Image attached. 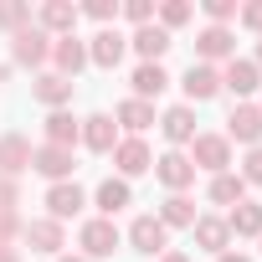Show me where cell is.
<instances>
[{
    "label": "cell",
    "mask_w": 262,
    "mask_h": 262,
    "mask_svg": "<svg viewBox=\"0 0 262 262\" xmlns=\"http://www.w3.org/2000/svg\"><path fill=\"white\" fill-rule=\"evenodd\" d=\"M77 242H82V257H88V262H98V257H113V252L123 247V236H118V226H113L108 216H93V221H82Z\"/></svg>",
    "instance_id": "7a4b0ae2"
},
{
    "label": "cell",
    "mask_w": 262,
    "mask_h": 262,
    "mask_svg": "<svg viewBox=\"0 0 262 262\" xmlns=\"http://www.w3.org/2000/svg\"><path fill=\"white\" fill-rule=\"evenodd\" d=\"M190 16H195V11L185 6V0H170V6H160V26H165V31H170V26H185Z\"/></svg>",
    "instance_id": "4dcf8cb0"
},
{
    "label": "cell",
    "mask_w": 262,
    "mask_h": 262,
    "mask_svg": "<svg viewBox=\"0 0 262 262\" xmlns=\"http://www.w3.org/2000/svg\"><path fill=\"white\" fill-rule=\"evenodd\" d=\"M123 16L134 21V26H155V6H149V0H128V6H123Z\"/></svg>",
    "instance_id": "d6a6232c"
},
{
    "label": "cell",
    "mask_w": 262,
    "mask_h": 262,
    "mask_svg": "<svg viewBox=\"0 0 262 262\" xmlns=\"http://www.w3.org/2000/svg\"><path fill=\"white\" fill-rule=\"evenodd\" d=\"M0 262H21V257H16V252H11V247H0Z\"/></svg>",
    "instance_id": "60d3db41"
},
{
    "label": "cell",
    "mask_w": 262,
    "mask_h": 262,
    "mask_svg": "<svg viewBox=\"0 0 262 262\" xmlns=\"http://www.w3.org/2000/svg\"><path fill=\"white\" fill-rule=\"evenodd\" d=\"M165 88H170V72H165L160 62H139V67H134V98L149 103V98H160Z\"/></svg>",
    "instance_id": "484cf974"
},
{
    "label": "cell",
    "mask_w": 262,
    "mask_h": 262,
    "mask_svg": "<svg viewBox=\"0 0 262 262\" xmlns=\"http://www.w3.org/2000/svg\"><path fill=\"white\" fill-rule=\"evenodd\" d=\"M206 16H211V26H226L236 16V0H206Z\"/></svg>",
    "instance_id": "836d02e7"
},
{
    "label": "cell",
    "mask_w": 262,
    "mask_h": 262,
    "mask_svg": "<svg viewBox=\"0 0 262 262\" xmlns=\"http://www.w3.org/2000/svg\"><path fill=\"white\" fill-rule=\"evenodd\" d=\"M257 72H262V47H257Z\"/></svg>",
    "instance_id": "7bdbcfd3"
},
{
    "label": "cell",
    "mask_w": 262,
    "mask_h": 262,
    "mask_svg": "<svg viewBox=\"0 0 262 262\" xmlns=\"http://www.w3.org/2000/svg\"><path fill=\"white\" fill-rule=\"evenodd\" d=\"M57 262H88V257H57Z\"/></svg>",
    "instance_id": "b9f144b4"
},
{
    "label": "cell",
    "mask_w": 262,
    "mask_h": 262,
    "mask_svg": "<svg viewBox=\"0 0 262 262\" xmlns=\"http://www.w3.org/2000/svg\"><path fill=\"white\" fill-rule=\"evenodd\" d=\"M180 88H185V103H211L221 93V72L206 67V62H190L185 77H180Z\"/></svg>",
    "instance_id": "ba28073f"
},
{
    "label": "cell",
    "mask_w": 262,
    "mask_h": 262,
    "mask_svg": "<svg viewBox=\"0 0 262 262\" xmlns=\"http://www.w3.org/2000/svg\"><path fill=\"white\" fill-rule=\"evenodd\" d=\"M257 108H262V103H257Z\"/></svg>",
    "instance_id": "ee69618b"
},
{
    "label": "cell",
    "mask_w": 262,
    "mask_h": 262,
    "mask_svg": "<svg viewBox=\"0 0 262 262\" xmlns=\"http://www.w3.org/2000/svg\"><path fill=\"white\" fill-rule=\"evenodd\" d=\"M236 175H242L247 185H262V144H257V149L242 160V170H236Z\"/></svg>",
    "instance_id": "1f68e13d"
},
{
    "label": "cell",
    "mask_w": 262,
    "mask_h": 262,
    "mask_svg": "<svg viewBox=\"0 0 262 262\" xmlns=\"http://www.w3.org/2000/svg\"><path fill=\"white\" fill-rule=\"evenodd\" d=\"M26 170H31V139L26 134H6V139H0V175L16 180Z\"/></svg>",
    "instance_id": "9a60e30c"
},
{
    "label": "cell",
    "mask_w": 262,
    "mask_h": 262,
    "mask_svg": "<svg viewBox=\"0 0 262 262\" xmlns=\"http://www.w3.org/2000/svg\"><path fill=\"white\" fill-rule=\"evenodd\" d=\"M93 201H98V211H103V216L113 221V216H118L123 206H134V190H128V180H118V175H108V180H103V185L93 190Z\"/></svg>",
    "instance_id": "7402d4cb"
},
{
    "label": "cell",
    "mask_w": 262,
    "mask_h": 262,
    "mask_svg": "<svg viewBox=\"0 0 262 262\" xmlns=\"http://www.w3.org/2000/svg\"><path fill=\"white\" fill-rule=\"evenodd\" d=\"M160 134H165L170 144H190V139H195V108H190V103L165 108V113H160Z\"/></svg>",
    "instance_id": "5bb4252c"
},
{
    "label": "cell",
    "mask_w": 262,
    "mask_h": 262,
    "mask_svg": "<svg viewBox=\"0 0 262 262\" xmlns=\"http://www.w3.org/2000/svg\"><path fill=\"white\" fill-rule=\"evenodd\" d=\"M31 170H36V175H47V180L57 185V180H67V175H72V149L41 144V149H31Z\"/></svg>",
    "instance_id": "d6986e66"
},
{
    "label": "cell",
    "mask_w": 262,
    "mask_h": 262,
    "mask_svg": "<svg viewBox=\"0 0 262 262\" xmlns=\"http://www.w3.org/2000/svg\"><path fill=\"white\" fill-rule=\"evenodd\" d=\"M160 262H190V257H185V252H165Z\"/></svg>",
    "instance_id": "ab89813d"
},
{
    "label": "cell",
    "mask_w": 262,
    "mask_h": 262,
    "mask_svg": "<svg viewBox=\"0 0 262 262\" xmlns=\"http://www.w3.org/2000/svg\"><path fill=\"white\" fill-rule=\"evenodd\" d=\"M21 206V190H16V180H6L0 175V211H16Z\"/></svg>",
    "instance_id": "8d00e7d4"
},
{
    "label": "cell",
    "mask_w": 262,
    "mask_h": 262,
    "mask_svg": "<svg viewBox=\"0 0 262 262\" xmlns=\"http://www.w3.org/2000/svg\"><path fill=\"white\" fill-rule=\"evenodd\" d=\"M113 118H118V123L128 128V139H139V134H144V128L155 123V103H144V98H123Z\"/></svg>",
    "instance_id": "cb8c5ba5"
},
{
    "label": "cell",
    "mask_w": 262,
    "mask_h": 262,
    "mask_svg": "<svg viewBox=\"0 0 262 262\" xmlns=\"http://www.w3.org/2000/svg\"><path fill=\"white\" fill-rule=\"evenodd\" d=\"M47 57H52V36H47L36 21L11 36V62H16V67H41Z\"/></svg>",
    "instance_id": "3957f363"
},
{
    "label": "cell",
    "mask_w": 262,
    "mask_h": 262,
    "mask_svg": "<svg viewBox=\"0 0 262 262\" xmlns=\"http://www.w3.org/2000/svg\"><path fill=\"white\" fill-rule=\"evenodd\" d=\"M206 195H211L216 206H242V201H247V180L231 175V170H226V175H211V190H206Z\"/></svg>",
    "instance_id": "83f0119b"
},
{
    "label": "cell",
    "mask_w": 262,
    "mask_h": 262,
    "mask_svg": "<svg viewBox=\"0 0 262 262\" xmlns=\"http://www.w3.org/2000/svg\"><path fill=\"white\" fill-rule=\"evenodd\" d=\"M226 226L231 236H262V201H242L226 211Z\"/></svg>",
    "instance_id": "4316f807"
},
{
    "label": "cell",
    "mask_w": 262,
    "mask_h": 262,
    "mask_svg": "<svg viewBox=\"0 0 262 262\" xmlns=\"http://www.w3.org/2000/svg\"><path fill=\"white\" fill-rule=\"evenodd\" d=\"M195 52H201V62H206V67H211V62H221V57L231 62V57H236V36H231L226 26H206V31L195 36Z\"/></svg>",
    "instance_id": "2e32d148"
},
{
    "label": "cell",
    "mask_w": 262,
    "mask_h": 262,
    "mask_svg": "<svg viewBox=\"0 0 262 262\" xmlns=\"http://www.w3.org/2000/svg\"><path fill=\"white\" fill-rule=\"evenodd\" d=\"M113 165H118V180H134V175L155 170V155H149L144 139H118L113 144Z\"/></svg>",
    "instance_id": "52a82bcc"
},
{
    "label": "cell",
    "mask_w": 262,
    "mask_h": 262,
    "mask_svg": "<svg viewBox=\"0 0 262 262\" xmlns=\"http://www.w3.org/2000/svg\"><path fill=\"white\" fill-rule=\"evenodd\" d=\"M128 47H134L144 62H160V57H165L175 41H170V31H165V26H139L134 36H128Z\"/></svg>",
    "instance_id": "603a6c76"
},
{
    "label": "cell",
    "mask_w": 262,
    "mask_h": 262,
    "mask_svg": "<svg viewBox=\"0 0 262 262\" xmlns=\"http://www.w3.org/2000/svg\"><path fill=\"white\" fill-rule=\"evenodd\" d=\"M82 206H88V195H82L77 180H57V185L47 190V216H52V221H72Z\"/></svg>",
    "instance_id": "30bf717a"
},
{
    "label": "cell",
    "mask_w": 262,
    "mask_h": 262,
    "mask_svg": "<svg viewBox=\"0 0 262 262\" xmlns=\"http://www.w3.org/2000/svg\"><path fill=\"white\" fill-rule=\"evenodd\" d=\"M190 231H195V247H201V252H216V257L231 252V226H226V216H195Z\"/></svg>",
    "instance_id": "4fadbf2b"
},
{
    "label": "cell",
    "mask_w": 262,
    "mask_h": 262,
    "mask_svg": "<svg viewBox=\"0 0 262 262\" xmlns=\"http://www.w3.org/2000/svg\"><path fill=\"white\" fill-rule=\"evenodd\" d=\"M0 26H6L11 36L26 31L31 26V6H26V0H0Z\"/></svg>",
    "instance_id": "f546056e"
},
{
    "label": "cell",
    "mask_w": 262,
    "mask_h": 262,
    "mask_svg": "<svg viewBox=\"0 0 262 262\" xmlns=\"http://www.w3.org/2000/svg\"><path fill=\"white\" fill-rule=\"evenodd\" d=\"M128 247L144 252V257H165L170 252V231L160 226V216H134V226H128Z\"/></svg>",
    "instance_id": "5b68a950"
},
{
    "label": "cell",
    "mask_w": 262,
    "mask_h": 262,
    "mask_svg": "<svg viewBox=\"0 0 262 262\" xmlns=\"http://www.w3.org/2000/svg\"><path fill=\"white\" fill-rule=\"evenodd\" d=\"M236 21H242L247 31H262V0H257V6H242V11H236Z\"/></svg>",
    "instance_id": "74e56055"
},
{
    "label": "cell",
    "mask_w": 262,
    "mask_h": 262,
    "mask_svg": "<svg viewBox=\"0 0 262 262\" xmlns=\"http://www.w3.org/2000/svg\"><path fill=\"white\" fill-rule=\"evenodd\" d=\"M52 62H57L62 77H77V72L88 67V41H77V31H72V36H57V41H52Z\"/></svg>",
    "instance_id": "e0dca14e"
},
{
    "label": "cell",
    "mask_w": 262,
    "mask_h": 262,
    "mask_svg": "<svg viewBox=\"0 0 262 262\" xmlns=\"http://www.w3.org/2000/svg\"><path fill=\"white\" fill-rule=\"evenodd\" d=\"M16 231H26V221H21L16 211H0V247H6V242H11Z\"/></svg>",
    "instance_id": "e575fe53"
},
{
    "label": "cell",
    "mask_w": 262,
    "mask_h": 262,
    "mask_svg": "<svg viewBox=\"0 0 262 262\" xmlns=\"http://www.w3.org/2000/svg\"><path fill=\"white\" fill-rule=\"evenodd\" d=\"M123 52H128V36H123V31H113V26H103V31L88 41V62H93V67H118V62H123Z\"/></svg>",
    "instance_id": "8fae6325"
},
{
    "label": "cell",
    "mask_w": 262,
    "mask_h": 262,
    "mask_svg": "<svg viewBox=\"0 0 262 262\" xmlns=\"http://www.w3.org/2000/svg\"><path fill=\"white\" fill-rule=\"evenodd\" d=\"M72 88H77L72 77H62V72H41V77L31 82V98H36V103H47V108L57 113L62 103H72Z\"/></svg>",
    "instance_id": "ac0fdd59"
},
{
    "label": "cell",
    "mask_w": 262,
    "mask_h": 262,
    "mask_svg": "<svg viewBox=\"0 0 262 262\" xmlns=\"http://www.w3.org/2000/svg\"><path fill=\"white\" fill-rule=\"evenodd\" d=\"M82 11H88L93 21H103V26H108V21L118 16V6H113V0H88V6H82Z\"/></svg>",
    "instance_id": "d590c367"
},
{
    "label": "cell",
    "mask_w": 262,
    "mask_h": 262,
    "mask_svg": "<svg viewBox=\"0 0 262 262\" xmlns=\"http://www.w3.org/2000/svg\"><path fill=\"white\" fill-rule=\"evenodd\" d=\"M216 262H252V257H247V252H221Z\"/></svg>",
    "instance_id": "f35d334b"
},
{
    "label": "cell",
    "mask_w": 262,
    "mask_h": 262,
    "mask_svg": "<svg viewBox=\"0 0 262 262\" xmlns=\"http://www.w3.org/2000/svg\"><path fill=\"white\" fill-rule=\"evenodd\" d=\"M36 26L52 36H72V26H77V6H67V0H47V6L36 11Z\"/></svg>",
    "instance_id": "44dd1931"
},
{
    "label": "cell",
    "mask_w": 262,
    "mask_h": 262,
    "mask_svg": "<svg viewBox=\"0 0 262 262\" xmlns=\"http://www.w3.org/2000/svg\"><path fill=\"white\" fill-rule=\"evenodd\" d=\"M195 201L190 195H165V206H160V226L170 231V226H195Z\"/></svg>",
    "instance_id": "f1b7e54d"
},
{
    "label": "cell",
    "mask_w": 262,
    "mask_h": 262,
    "mask_svg": "<svg viewBox=\"0 0 262 262\" xmlns=\"http://www.w3.org/2000/svg\"><path fill=\"white\" fill-rule=\"evenodd\" d=\"M226 139L231 144H262V108L257 103H236L231 108V118H226Z\"/></svg>",
    "instance_id": "8992f818"
},
{
    "label": "cell",
    "mask_w": 262,
    "mask_h": 262,
    "mask_svg": "<svg viewBox=\"0 0 262 262\" xmlns=\"http://www.w3.org/2000/svg\"><path fill=\"white\" fill-rule=\"evenodd\" d=\"M82 139V123L67 113V108H57V113H47V144H57V149H72Z\"/></svg>",
    "instance_id": "d4e9b609"
},
{
    "label": "cell",
    "mask_w": 262,
    "mask_h": 262,
    "mask_svg": "<svg viewBox=\"0 0 262 262\" xmlns=\"http://www.w3.org/2000/svg\"><path fill=\"white\" fill-rule=\"evenodd\" d=\"M82 144H88L93 155H113V144H118V123H113L108 113L82 118Z\"/></svg>",
    "instance_id": "ffe728a7"
},
{
    "label": "cell",
    "mask_w": 262,
    "mask_h": 262,
    "mask_svg": "<svg viewBox=\"0 0 262 262\" xmlns=\"http://www.w3.org/2000/svg\"><path fill=\"white\" fill-rule=\"evenodd\" d=\"M221 88H226V93H236V103H247V98L262 88V72H257V62H247V57H231V62H226V72H221Z\"/></svg>",
    "instance_id": "9c48e42d"
},
{
    "label": "cell",
    "mask_w": 262,
    "mask_h": 262,
    "mask_svg": "<svg viewBox=\"0 0 262 262\" xmlns=\"http://www.w3.org/2000/svg\"><path fill=\"white\" fill-rule=\"evenodd\" d=\"M21 236L31 242V252H47V257H57V252H62V242H67L62 221H52V216H36V221H26V231H21Z\"/></svg>",
    "instance_id": "7c38bea8"
},
{
    "label": "cell",
    "mask_w": 262,
    "mask_h": 262,
    "mask_svg": "<svg viewBox=\"0 0 262 262\" xmlns=\"http://www.w3.org/2000/svg\"><path fill=\"white\" fill-rule=\"evenodd\" d=\"M190 165L211 170V175H226L231 170V139L226 134H195L190 139Z\"/></svg>",
    "instance_id": "6da1fadb"
},
{
    "label": "cell",
    "mask_w": 262,
    "mask_h": 262,
    "mask_svg": "<svg viewBox=\"0 0 262 262\" xmlns=\"http://www.w3.org/2000/svg\"><path fill=\"white\" fill-rule=\"evenodd\" d=\"M155 175H160V185H165L170 195H185V190L195 185V165H190V155H180V149L160 155V160H155Z\"/></svg>",
    "instance_id": "277c9868"
}]
</instances>
